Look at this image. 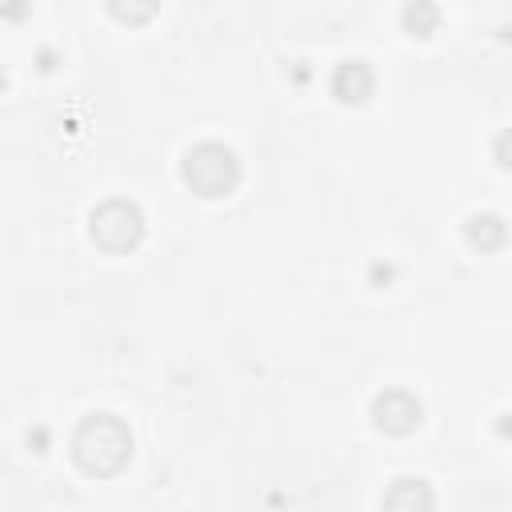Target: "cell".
Returning <instances> with one entry per match:
<instances>
[{"label":"cell","mask_w":512,"mask_h":512,"mask_svg":"<svg viewBox=\"0 0 512 512\" xmlns=\"http://www.w3.org/2000/svg\"><path fill=\"white\" fill-rule=\"evenodd\" d=\"M184 176H188V184H196L204 196H220V192H228L232 180H236V160H232L228 148H220V144H204V148L188 152Z\"/></svg>","instance_id":"6da1fadb"}]
</instances>
